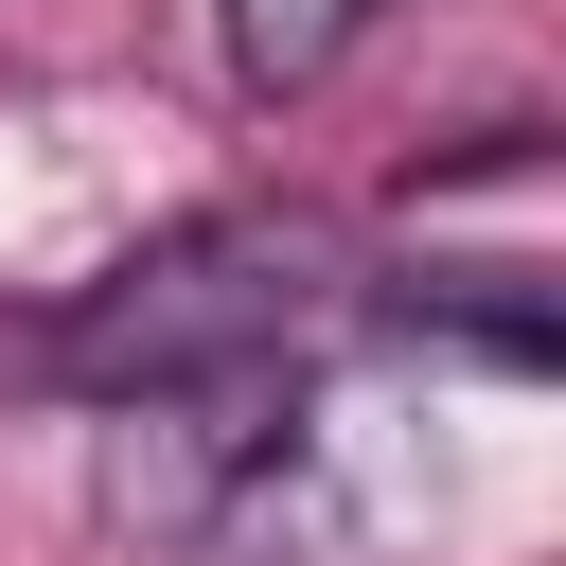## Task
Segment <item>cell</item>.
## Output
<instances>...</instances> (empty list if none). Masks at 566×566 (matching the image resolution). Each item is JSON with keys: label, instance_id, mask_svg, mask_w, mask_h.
<instances>
[{"label": "cell", "instance_id": "obj_1", "mask_svg": "<svg viewBox=\"0 0 566 566\" xmlns=\"http://www.w3.org/2000/svg\"><path fill=\"white\" fill-rule=\"evenodd\" d=\"M318 318H336V248L301 212H195V230L124 248L106 283H71L35 371L142 407V389H212V371H301Z\"/></svg>", "mask_w": 566, "mask_h": 566}, {"label": "cell", "instance_id": "obj_2", "mask_svg": "<svg viewBox=\"0 0 566 566\" xmlns=\"http://www.w3.org/2000/svg\"><path fill=\"white\" fill-rule=\"evenodd\" d=\"M301 478V371H212V389H142L106 407V513L159 548H230L248 495Z\"/></svg>", "mask_w": 566, "mask_h": 566}, {"label": "cell", "instance_id": "obj_3", "mask_svg": "<svg viewBox=\"0 0 566 566\" xmlns=\"http://www.w3.org/2000/svg\"><path fill=\"white\" fill-rule=\"evenodd\" d=\"M371 18H389V0H212V71H230L248 106H318V88L371 53Z\"/></svg>", "mask_w": 566, "mask_h": 566}]
</instances>
